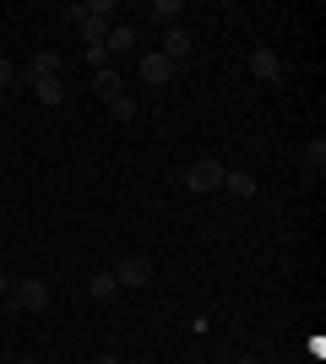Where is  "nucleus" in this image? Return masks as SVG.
<instances>
[{"label": "nucleus", "instance_id": "nucleus-1", "mask_svg": "<svg viewBox=\"0 0 326 364\" xmlns=\"http://www.w3.org/2000/svg\"><path fill=\"white\" fill-rule=\"evenodd\" d=\"M185 191H223V164L217 158H196L185 168Z\"/></svg>", "mask_w": 326, "mask_h": 364}, {"label": "nucleus", "instance_id": "nucleus-2", "mask_svg": "<svg viewBox=\"0 0 326 364\" xmlns=\"http://www.w3.org/2000/svg\"><path fill=\"white\" fill-rule=\"evenodd\" d=\"M11 304H16V310H28V316H38V310L49 304V289L38 283V277H22V283L11 289Z\"/></svg>", "mask_w": 326, "mask_h": 364}, {"label": "nucleus", "instance_id": "nucleus-3", "mask_svg": "<svg viewBox=\"0 0 326 364\" xmlns=\"http://www.w3.org/2000/svg\"><path fill=\"white\" fill-rule=\"evenodd\" d=\"M114 283H120V289H147V283H153V261L147 256L120 261V267H114Z\"/></svg>", "mask_w": 326, "mask_h": 364}, {"label": "nucleus", "instance_id": "nucleus-4", "mask_svg": "<svg viewBox=\"0 0 326 364\" xmlns=\"http://www.w3.org/2000/svg\"><path fill=\"white\" fill-rule=\"evenodd\" d=\"M55 71H60V55H49V49H44V55H33V60L22 65V71H16V87H33V82H49Z\"/></svg>", "mask_w": 326, "mask_h": 364}, {"label": "nucleus", "instance_id": "nucleus-5", "mask_svg": "<svg viewBox=\"0 0 326 364\" xmlns=\"http://www.w3.org/2000/svg\"><path fill=\"white\" fill-rule=\"evenodd\" d=\"M136 71H141V82H153V87H163V82L174 76V60L153 49V55H141V60H136Z\"/></svg>", "mask_w": 326, "mask_h": 364}, {"label": "nucleus", "instance_id": "nucleus-6", "mask_svg": "<svg viewBox=\"0 0 326 364\" xmlns=\"http://www.w3.org/2000/svg\"><path fill=\"white\" fill-rule=\"evenodd\" d=\"M93 92L104 98V104H114V98H125V82L114 65H104V71H93Z\"/></svg>", "mask_w": 326, "mask_h": 364}, {"label": "nucleus", "instance_id": "nucleus-7", "mask_svg": "<svg viewBox=\"0 0 326 364\" xmlns=\"http://www.w3.org/2000/svg\"><path fill=\"white\" fill-rule=\"evenodd\" d=\"M223 191H229L234 201H250V196H256V174H245V168H223Z\"/></svg>", "mask_w": 326, "mask_h": 364}, {"label": "nucleus", "instance_id": "nucleus-8", "mask_svg": "<svg viewBox=\"0 0 326 364\" xmlns=\"http://www.w3.org/2000/svg\"><path fill=\"white\" fill-rule=\"evenodd\" d=\"M158 55H169V60L180 65V60L190 55V33L180 28V22H174V28H169V38H163V49H158Z\"/></svg>", "mask_w": 326, "mask_h": 364}, {"label": "nucleus", "instance_id": "nucleus-9", "mask_svg": "<svg viewBox=\"0 0 326 364\" xmlns=\"http://www.w3.org/2000/svg\"><path fill=\"white\" fill-rule=\"evenodd\" d=\"M250 71L261 76V82H278V76H283V60L272 55V49H256V55H250Z\"/></svg>", "mask_w": 326, "mask_h": 364}, {"label": "nucleus", "instance_id": "nucleus-10", "mask_svg": "<svg viewBox=\"0 0 326 364\" xmlns=\"http://www.w3.org/2000/svg\"><path fill=\"white\" fill-rule=\"evenodd\" d=\"M33 98H38V104H49V109H60V104H65V82H60V76L33 82Z\"/></svg>", "mask_w": 326, "mask_h": 364}, {"label": "nucleus", "instance_id": "nucleus-11", "mask_svg": "<svg viewBox=\"0 0 326 364\" xmlns=\"http://www.w3.org/2000/svg\"><path fill=\"white\" fill-rule=\"evenodd\" d=\"M77 28H82V38H87V49H98V44L109 38V28H114V22H104V16H82Z\"/></svg>", "mask_w": 326, "mask_h": 364}, {"label": "nucleus", "instance_id": "nucleus-12", "mask_svg": "<svg viewBox=\"0 0 326 364\" xmlns=\"http://www.w3.org/2000/svg\"><path fill=\"white\" fill-rule=\"evenodd\" d=\"M104 49H109V55H131V49H136V33H131V28H109Z\"/></svg>", "mask_w": 326, "mask_h": 364}, {"label": "nucleus", "instance_id": "nucleus-13", "mask_svg": "<svg viewBox=\"0 0 326 364\" xmlns=\"http://www.w3.org/2000/svg\"><path fill=\"white\" fill-rule=\"evenodd\" d=\"M174 16H180V0H153V6H147V22H163V28H174Z\"/></svg>", "mask_w": 326, "mask_h": 364}, {"label": "nucleus", "instance_id": "nucleus-14", "mask_svg": "<svg viewBox=\"0 0 326 364\" xmlns=\"http://www.w3.org/2000/svg\"><path fill=\"white\" fill-rule=\"evenodd\" d=\"M305 168H310V174H321V168H326V141H321V136L305 147Z\"/></svg>", "mask_w": 326, "mask_h": 364}, {"label": "nucleus", "instance_id": "nucleus-15", "mask_svg": "<svg viewBox=\"0 0 326 364\" xmlns=\"http://www.w3.org/2000/svg\"><path fill=\"white\" fill-rule=\"evenodd\" d=\"M87 289H93V299H109V294L120 289V283H114V272H98L93 283H87Z\"/></svg>", "mask_w": 326, "mask_h": 364}, {"label": "nucleus", "instance_id": "nucleus-16", "mask_svg": "<svg viewBox=\"0 0 326 364\" xmlns=\"http://www.w3.org/2000/svg\"><path fill=\"white\" fill-rule=\"evenodd\" d=\"M109 109H114V120H131V114H136V98L125 92V98H114V104H109Z\"/></svg>", "mask_w": 326, "mask_h": 364}, {"label": "nucleus", "instance_id": "nucleus-17", "mask_svg": "<svg viewBox=\"0 0 326 364\" xmlns=\"http://www.w3.org/2000/svg\"><path fill=\"white\" fill-rule=\"evenodd\" d=\"M11 87H16V65L0 60V92H11Z\"/></svg>", "mask_w": 326, "mask_h": 364}, {"label": "nucleus", "instance_id": "nucleus-18", "mask_svg": "<svg viewBox=\"0 0 326 364\" xmlns=\"http://www.w3.org/2000/svg\"><path fill=\"white\" fill-rule=\"evenodd\" d=\"M87 16H104L109 22V16H114V0H87Z\"/></svg>", "mask_w": 326, "mask_h": 364}, {"label": "nucleus", "instance_id": "nucleus-19", "mask_svg": "<svg viewBox=\"0 0 326 364\" xmlns=\"http://www.w3.org/2000/svg\"><path fill=\"white\" fill-rule=\"evenodd\" d=\"M6 299H11V277L0 272V304H6Z\"/></svg>", "mask_w": 326, "mask_h": 364}, {"label": "nucleus", "instance_id": "nucleus-20", "mask_svg": "<svg viewBox=\"0 0 326 364\" xmlns=\"http://www.w3.org/2000/svg\"><path fill=\"white\" fill-rule=\"evenodd\" d=\"M11 310H16V304H11V299H6V304H0V321H6V316H11Z\"/></svg>", "mask_w": 326, "mask_h": 364}, {"label": "nucleus", "instance_id": "nucleus-21", "mask_svg": "<svg viewBox=\"0 0 326 364\" xmlns=\"http://www.w3.org/2000/svg\"><path fill=\"white\" fill-rule=\"evenodd\" d=\"M98 364H120V359H114V353H98Z\"/></svg>", "mask_w": 326, "mask_h": 364}, {"label": "nucleus", "instance_id": "nucleus-22", "mask_svg": "<svg viewBox=\"0 0 326 364\" xmlns=\"http://www.w3.org/2000/svg\"><path fill=\"white\" fill-rule=\"evenodd\" d=\"M234 364H261V359H234Z\"/></svg>", "mask_w": 326, "mask_h": 364}, {"label": "nucleus", "instance_id": "nucleus-23", "mask_svg": "<svg viewBox=\"0 0 326 364\" xmlns=\"http://www.w3.org/2000/svg\"><path fill=\"white\" fill-rule=\"evenodd\" d=\"M16 364H33V359H16Z\"/></svg>", "mask_w": 326, "mask_h": 364}, {"label": "nucleus", "instance_id": "nucleus-24", "mask_svg": "<svg viewBox=\"0 0 326 364\" xmlns=\"http://www.w3.org/2000/svg\"><path fill=\"white\" fill-rule=\"evenodd\" d=\"M0 104H6V92H0Z\"/></svg>", "mask_w": 326, "mask_h": 364}]
</instances>
